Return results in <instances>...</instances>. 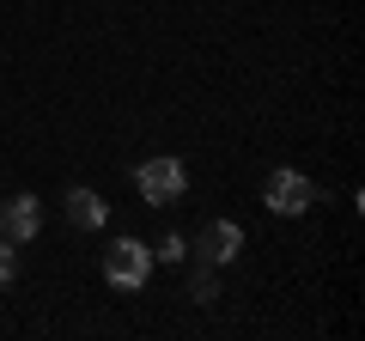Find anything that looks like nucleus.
<instances>
[{"label":"nucleus","mask_w":365,"mask_h":341,"mask_svg":"<svg viewBox=\"0 0 365 341\" xmlns=\"http://www.w3.org/2000/svg\"><path fill=\"white\" fill-rule=\"evenodd\" d=\"M146 275H153V250H146V244L116 238V244L104 250V280H110V287L134 292V287H146Z\"/></svg>","instance_id":"f257e3e1"},{"label":"nucleus","mask_w":365,"mask_h":341,"mask_svg":"<svg viewBox=\"0 0 365 341\" xmlns=\"http://www.w3.org/2000/svg\"><path fill=\"white\" fill-rule=\"evenodd\" d=\"M37 232H43V208H37V195H13L6 208H0V238H13V244H31Z\"/></svg>","instance_id":"39448f33"},{"label":"nucleus","mask_w":365,"mask_h":341,"mask_svg":"<svg viewBox=\"0 0 365 341\" xmlns=\"http://www.w3.org/2000/svg\"><path fill=\"white\" fill-rule=\"evenodd\" d=\"M134 183H140V195L153 201V208H170V201H182V165L177 158H146L140 170H134Z\"/></svg>","instance_id":"7ed1b4c3"},{"label":"nucleus","mask_w":365,"mask_h":341,"mask_svg":"<svg viewBox=\"0 0 365 341\" xmlns=\"http://www.w3.org/2000/svg\"><path fill=\"white\" fill-rule=\"evenodd\" d=\"M189 292H195V305H213V299H220V275H213V263H201L195 275H189Z\"/></svg>","instance_id":"0eeeda50"},{"label":"nucleus","mask_w":365,"mask_h":341,"mask_svg":"<svg viewBox=\"0 0 365 341\" xmlns=\"http://www.w3.org/2000/svg\"><path fill=\"white\" fill-rule=\"evenodd\" d=\"M189 250H195L201 263L220 268V263H232L237 250H244V225H237V220H207V225H201V238H195Z\"/></svg>","instance_id":"20e7f679"},{"label":"nucleus","mask_w":365,"mask_h":341,"mask_svg":"<svg viewBox=\"0 0 365 341\" xmlns=\"http://www.w3.org/2000/svg\"><path fill=\"white\" fill-rule=\"evenodd\" d=\"M13 275H19V244L0 238V280H13Z\"/></svg>","instance_id":"6e6552de"},{"label":"nucleus","mask_w":365,"mask_h":341,"mask_svg":"<svg viewBox=\"0 0 365 341\" xmlns=\"http://www.w3.org/2000/svg\"><path fill=\"white\" fill-rule=\"evenodd\" d=\"M104 195L98 189H67V220L79 225V232H91V225H104Z\"/></svg>","instance_id":"423d86ee"},{"label":"nucleus","mask_w":365,"mask_h":341,"mask_svg":"<svg viewBox=\"0 0 365 341\" xmlns=\"http://www.w3.org/2000/svg\"><path fill=\"white\" fill-rule=\"evenodd\" d=\"M262 201H268V213H287V220H299V213L317 201V183H311V177H299V170H274L268 189H262Z\"/></svg>","instance_id":"f03ea898"},{"label":"nucleus","mask_w":365,"mask_h":341,"mask_svg":"<svg viewBox=\"0 0 365 341\" xmlns=\"http://www.w3.org/2000/svg\"><path fill=\"white\" fill-rule=\"evenodd\" d=\"M153 256H158V263H182V256H189V244H182V238H165Z\"/></svg>","instance_id":"1a4fd4ad"}]
</instances>
